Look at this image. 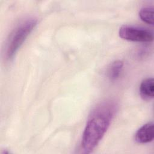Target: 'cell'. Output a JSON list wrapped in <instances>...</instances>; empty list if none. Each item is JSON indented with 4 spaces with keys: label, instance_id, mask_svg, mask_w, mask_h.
I'll return each instance as SVG.
<instances>
[{
    "label": "cell",
    "instance_id": "obj_1",
    "mask_svg": "<svg viewBox=\"0 0 154 154\" xmlns=\"http://www.w3.org/2000/svg\"><path fill=\"white\" fill-rule=\"evenodd\" d=\"M117 111L112 101L103 102L91 112L82 134L81 146L86 153L91 152L109 128Z\"/></svg>",
    "mask_w": 154,
    "mask_h": 154
},
{
    "label": "cell",
    "instance_id": "obj_2",
    "mask_svg": "<svg viewBox=\"0 0 154 154\" xmlns=\"http://www.w3.org/2000/svg\"><path fill=\"white\" fill-rule=\"evenodd\" d=\"M37 22V20L35 18L29 17L20 23L13 30L8 38L6 45L5 57L7 59L10 60L13 57L33 30Z\"/></svg>",
    "mask_w": 154,
    "mask_h": 154
},
{
    "label": "cell",
    "instance_id": "obj_3",
    "mask_svg": "<svg viewBox=\"0 0 154 154\" xmlns=\"http://www.w3.org/2000/svg\"><path fill=\"white\" fill-rule=\"evenodd\" d=\"M119 34L122 38L132 42H150L153 39V32L149 29L132 25L122 26Z\"/></svg>",
    "mask_w": 154,
    "mask_h": 154
},
{
    "label": "cell",
    "instance_id": "obj_4",
    "mask_svg": "<svg viewBox=\"0 0 154 154\" xmlns=\"http://www.w3.org/2000/svg\"><path fill=\"white\" fill-rule=\"evenodd\" d=\"M153 123L148 122L138 129L135 134V140L140 144L148 143L153 140Z\"/></svg>",
    "mask_w": 154,
    "mask_h": 154
},
{
    "label": "cell",
    "instance_id": "obj_5",
    "mask_svg": "<svg viewBox=\"0 0 154 154\" xmlns=\"http://www.w3.org/2000/svg\"><path fill=\"white\" fill-rule=\"evenodd\" d=\"M141 97L146 100H150L154 96V81L153 78H148L143 80L140 85Z\"/></svg>",
    "mask_w": 154,
    "mask_h": 154
},
{
    "label": "cell",
    "instance_id": "obj_6",
    "mask_svg": "<svg viewBox=\"0 0 154 154\" xmlns=\"http://www.w3.org/2000/svg\"><path fill=\"white\" fill-rule=\"evenodd\" d=\"M123 62L122 60H116L112 62L107 68L106 75L110 81L117 80L123 70Z\"/></svg>",
    "mask_w": 154,
    "mask_h": 154
},
{
    "label": "cell",
    "instance_id": "obj_7",
    "mask_svg": "<svg viewBox=\"0 0 154 154\" xmlns=\"http://www.w3.org/2000/svg\"><path fill=\"white\" fill-rule=\"evenodd\" d=\"M139 16L141 20L150 25H153V7H144L139 11Z\"/></svg>",
    "mask_w": 154,
    "mask_h": 154
}]
</instances>
